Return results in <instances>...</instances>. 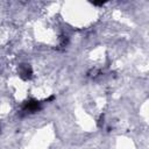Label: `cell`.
Returning a JSON list of instances; mask_svg holds the SVG:
<instances>
[{"mask_svg":"<svg viewBox=\"0 0 149 149\" xmlns=\"http://www.w3.org/2000/svg\"><path fill=\"white\" fill-rule=\"evenodd\" d=\"M40 108H41L40 101L33 100V99L24 101L23 105H22V112H24V113H35V112H37Z\"/></svg>","mask_w":149,"mask_h":149,"instance_id":"obj_1","label":"cell"},{"mask_svg":"<svg viewBox=\"0 0 149 149\" xmlns=\"http://www.w3.org/2000/svg\"><path fill=\"white\" fill-rule=\"evenodd\" d=\"M31 68L28 65V64H21L20 65V74L23 79H29L31 77Z\"/></svg>","mask_w":149,"mask_h":149,"instance_id":"obj_2","label":"cell"}]
</instances>
